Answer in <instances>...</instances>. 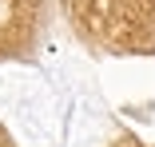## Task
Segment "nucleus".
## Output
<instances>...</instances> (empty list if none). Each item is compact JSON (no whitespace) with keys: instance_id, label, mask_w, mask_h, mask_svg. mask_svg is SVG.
Listing matches in <instances>:
<instances>
[]
</instances>
